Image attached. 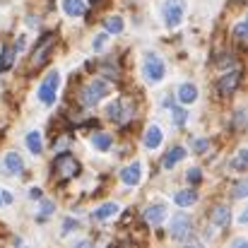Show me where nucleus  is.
Here are the masks:
<instances>
[{
  "mask_svg": "<svg viewBox=\"0 0 248 248\" xmlns=\"http://www.w3.org/2000/svg\"><path fill=\"white\" fill-rule=\"evenodd\" d=\"M53 171H56V178L61 183H65V181H70V178H75L80 173V162L70 152H61L53 159Z\"/></svg>",
  "mask_w": 248,
  "mask_h": 248,
  "instance_id": "f257e3e1",
  "label": "nucleus"
},
{
  "mask_svg": "<svg viewBox=\"0 0 248 248\" xmlns=\"http://www.w3.org/2000/svg\"><path fill=\"white\" fill-rule=\"evenodd\" d=\"M53 46H56V36H53V34H44V36L39 39V44H36L34 53H31L29 68H31V70H34V68H41V65L48 61V56H51Z\"/></svg>",
  "mask_w": 248,
  "mask_h": 248,
  "instance_id": "f03ea898",
  "label": "nucleus"
},
{
  "mask_svg": "<svg viewBox=\"0 0 248 248\" xmlns=\"http://www.w3.org/2000/svg\"><path fill=\"white\" fill-rule=\"evenodd\" d=\"M142 75L150 80L152 84L162 82L166 75V68H164V61L157 56V53H147L145 61H142Z\"/></svg>",
  "mask_w": 248,
  "mask_h": 248,
  "instance_id": "7ed1b4c3",
  "label": "nucleus"
},
{
  "mask_svg": "<svg viewBox=\"0 0 248 248\" xmlns=\"http://www.w3.org/2000/svg\"><path fill=\"white\" fill-rule=\"evenodd\" d=\"M58 87H61V75H58V70H51L46 78H44V82L39 84V101L41 104H46V106H51L53 101H56V92H58Z\"/></svg>",
  "mask_w": 248,
  "mask_h": 248,
  "instance_id": "20e7f679",
  "label": "nucleus"
},
{
  "mask_svg": "<svg viewBox=\"0 0 248 248\" xmlns=\"http://www.w3.org/2000/svg\"><path fill=\"white\" fill-rule=\"evenodd\" d=\"M162 17H164V24L169 29H176L186 17V2L183 0H166L164 7H162Z\"/></svg>",
  "mask_w": 248,
  "mask_h": 248,
  "instance_id": "39448f33",
  "label": "nucleus"
},
{
  "mask_svg": "<svg viewBox=\"0 0 248 248\" xmlns=\"http://www.w3.org/2000/svg\"><path fill=\"white\" fill-rule=\"evenodd\" d=\"M106 94H108V87L101 82V80H94V82H89L82 89L80 101H82L84 106H96V104H99V101H101Z\"/></svg>",
  "mask_w": 248,
  "mask_h": 248,
  "instance_id": "423d86ee",
  "label": "nucleus"
},
{
  "mask_svg": "<svg viewBox=\"0 0 248 248\" xmlns=\"http://www.w3.org/2000/svg\"><path fill=\"white\" fill-rule=\"evenodd\" d=\"M188 232H190V217H188V215H183V212L173 215V217H171V227H169L171 239L183 241V239L188 236Z\"/></svg>",
  "mask_w": 248,
  "mask_h": 248,
  "instance_id": "0eeeda50",
  "label": "nucleus"
},
{
  "mask_svg": "<svg viewBox=\"0 0 248 248\" xmlns=\"http://www.w3.org/2000/svg\"><path fill=\"white\" fill-rule=\"evenodd\" d=\"M140 178H142V166H140V162H133V164H128L121 171V181L125 186H138Z\"/></svg>",
  "mask_w": 248,
  "mask_h": 248,
  "instance_id": "6e6552de",
  "label": "nucleus"
},
{
  "mask_svg": "<svg viewBox=\"0 0 248 248\" xmlns=\"http://www.w3.org/2000/svg\"><path fill=\"white\" fill-rule=\"evenodd\" d=\"M239 82H241V73H239V70H232V73L222 75L217 89H219V94H232V92L239 87Z\"/></svg>",
  "mask_w": 248,
  "mask_h": 248,
  "instance_id": "1a4fd4ad",
  "label": "nucleus"
},
{
  "mask_svg": "<svg viewBox=\"0 0 248 248\" xmlns=\"http://www.w3.org/2000/svg\"><path fill=\"white\" fill-rule=\"evenodd\" d=\"M145 219H147V224L159 227L166 219V207L164 205H150V207L145 210Z\"/></svg>",
  "mask_w": 248,
  "mask_h": 248,
  "instance_id": "9d476101",
  "label": "nucleus"
},
{
  "mask_svg": "<svg viewBox=\"0 0 248 248\" xmlns=\"http://www.w3.org/2000/svg\"><path fill=\"white\" fill-rule=\"evenodd\" d=\"M210 222H212L215 227H227V224L232 222V210L224 207V205L215 207V210L210 212Z\"/></svg>",
  "mask_w": 248,
  "mask_h": 248,
  "instance_id": "9b49d317",
  "label": "nucleus"
},
{
  "mask_svg": "<svg viewBox=\"0 0 248 248\" xmlns=\"http://www.w3.org/2000/svg\"><path fill=\"white\" fill-rule=\"evenodd\" d=\"M162 145V128L159 125H150L145 130V147L147 150H157Z\"/></svg>",
  "mask_w": 248,
  "mask_h": 248,
  "instance_id": "f8f14e48",
  "label": "nucleus"
},
{
  "mask_svg": "<svg viewBox=\"0 0 248 248\" xmlns=\"http://www.w3.org/2000/svg\"><path fill=\"white\" fill-rule=\"evenodd\" d=\"M63 10L70 17H82L87 12V5H84V0H63Z\"/></svg>",
  "mask_w": 248,
  "mask_h": 248,
  "instance_id": "ddd939ff",
  "label": "nucleus"
},
{
  "mask_svg": "<svg viewBox=\"0 0 248 248\" xmlns=\"http://www.w3.org/2000/svg\"><path fill=\"white\" fill-rule=\"evenodd\" d=\"M183 157H186V150H183V147H173V150H169V152L164 155L162 166H164V169H173V166L183 159Z\"/></svg>",
  "mask_w": 248,
  "mask_h": 248,
  "instance_id": "4468645a",
  "label": "nucleus"
},
{
  "mask_svg": "<svg viewBox=\"0 0 248 248\" xmlns=\"http://www.w3.org/2000/svg\"><path fill=\"white\" fill-rule=\"evenodd\" d=\"M195 99H198V89H195V84L186 82V84L178 87V101H181V104H193Z\"/></svg>",
  "mask_w": 248,
  "mask_h": 248,
  "instance_id": "2eb2a0df",
  "label": "nucleus"
},
{
  "mask_svg": "<svg viewBox=\"0 0 248 248\" xmlns=\"http://www.w3.org/2000/svg\"><path fill=\"white\" fill-rule=\"evenodd\" d=\"M27 147H29L31 155H41L44 152V140H41V133L39 130L27 133Z\"/></svg>",
  "mask_w": 248,
  "mask_h": 248,
  "instance_id": "dca6fc26",
  "label": "nucleus"
},
{
  "mask_svg": "<svg viewBox=\"0 0 248 248\" xmlns=\"http://www.w3.org/2000/svg\"><path fill=\"white\" fill-rule=\"evenodd\" d=\"M118 210H121V207H118L116 202H106V205H101L99 210H94L92 217H94V219H111V217L118 215Z\"/></svg>",
  "mask_w": 248,
  "mask_h": 248,
  "instance_id": "f3484780",
  "label": "nucleus"
},
{
  "mask_svg": "<svg viewBox=\"0 0 248 248\" xmlns=\"http://www.w3.org/2000/svg\"><path fill=\"white\" fill-rule=\"evenodd\" d=\"M92 145H94L99 152H106V150L113 145V138H111V133H94V135H92Z\"/></svg>",
  "mask_w": 248,
  "mask_h": 248,
  "instance_id": "a211bd4d",
  "label": "nucleus"
},
{
  "mask_svg": "<svg viewBox=\"0 0 248 248\" xmlns=\"http://www.w3.org/2000/svg\"><path fill=\"white\" fill-rule=\"evenodd\" d=\"M195 200H198L195 190H178V193L173 195V202H176L178 207H190Z\"/></svg>",
  "mask_w": 248,
  "mask_h": 248,
  "instance_id": "6ab92c4d",
  "label": "nucleus"
},
{
  "mask_svg": "<svg viewBox=\"0 0 248 248\" xmlns=\"http://www.w3.org/2000/svg\"><path fill=\"white\" fill-rule=\"evenodd\" d=\"M5 166H7V171H10V173H22L24 162H22V157H19L17 152H7V157H5Z\"/></svg>",
  "mask_w": 248,
  "mask_h": 248,
  "instance_id": "aec40b11",
  "label": "nucleus"
},
{
  "mask_svg": "<svg viewBox=\"0 0 248 248\" xmlns=\"http://www.w3.org/2000/svg\"><path fill=\"white\" fill-rule=\"evenodd\" d=\"M104 27H106L108 34H121V31H123V19H121L118 15L106 17V19H104Z\"/></svg>",
  "mask_w": 248,
  "mask_h": 248,
  "instance_id": "412c9836",
  "label": "nucleus"
},
{
  "mask_svg": "<svg viewBox=\"0 0 248 248\" xmlns=\"http://www.w3.org/2000/svg\"><path fill=\"white\" fill-rule=\"evenodd\" d=\"M12 61H15V48H10V46H2V53H0V73L10 70Z\"/></svg>",
  "mask_w": 248,
  "mask_h": 248,
  "instance_id": "4be33fe9",
  "label": "nucleus"
},
{
  "mask_svg": "<svg viewBox=\"0 0 248 248\" xmlns=\"http://www.w3.org/2000/svg\"><path fill=\"white\" fill-rule=\"evenodd\" d=\"M246 31H248L246 22L236 24V29H234V39H236V44H239V46H244V44H246Z\"/></svg>",
  "mask_w": 248,
  "mask_h": 248,
  "instance_id": "5701e85b",
  "label": "nucleus"
},
{
  "mask_svg": "<svg viewBox=\"0 0 248 248\" xmlns=\"http://www.w3.org/2000/svg\"><path fill=\"white\" fill-rule=\"evenodd\" d=\"M106 116H108L111 121H118V118H121V101L108 104V106H106Z\"/></svg>",
  "mask_w": 248,
  "mask_h": 248,
  "instance_id": "b1692460",
  "label": "nucleus"
},
{
  "mask_svg": "<svg viewBox=\"0 0 248 248\" xmlns=\"http://www.w3.org/2000/svg\"><path fill=\"white\" fill-rule=\"evenodd\" d=\"M106 41H108V31H104V34H99L96 39H94V44H92V48L99 53V51H104V46H106Z\"/></svg>",
  "mask_w": 248,
  "mask_h": 248,
  "instance_id": "393cba45",
  "label": "nucleus"
},
{
  "mask_svg": "<svg viewBox=\"0 0 248 248\" xmlns=\"http://www.w3.org/2000/svg\"><path fill=\"white\" fill-rule=\"evenodd\" d=\"M171 113H173V123H176V125H183V123H186V118H188V113H186L183 108H173Z\"/></svg>",
  "mask_w": 248,
  "mask_h": 248,
  "instance_id": "a878e982",
  "label": "nucleus"
},
{
  "mask_svg": "<svg viewBox=\"0 0 248 248\" xmlns=\"http://www.w3.org/2000/svg\"><path fill=\"white\" fill-rule=\"evenodd\" d=\"M246 193H248V181H239L234 186V198H244Z\"/></svg>",
  "mask_w": 248,
  "mask_h": 248,
  "instance_id": "bb28decb",
  "label": "nucleus"
},
{
  "mask_svg": "<svg viewBox=\"0 0 248 248\" xmlns=\"http://www.w3.org/2000/svg\"><path fill=\"white\" fill-rule=\"evenodd\" d=\"M10 202H12V193L5 190V188H0V207H5V205H10Z\"/></svg>",
  "mask_w": 248,
  "mask_h": 248,
  "instance_id": "cd10ccee",
  "label": "nucleus"
},
{
  "mask_svg": "<svg viewBox=\"0 0 248 248\" xmlns=\"http://www.w3.org/2000/svg\"><path fill=\"white\" fill-rule=\"evenodd\" d=\"M246 159H248V152L246 150H239V159L234 162V166L236 169H246Z\"/></svg>",
  "mask_w": 248,
  "mask_h": 248,
  "instance_id": "c85d7f7f",
  "label": "nucleus"
},
{
  "mask_svg": "<svg viewBox=\"0 0 248 248\" xmlns=\"http://www.w3.org/2000/svg\"><path fill=\"white\" fill-rule=\"evenodd\" d=\"M207 147H210V142H207V140H195V142H193V150H195V152H200V155H202V152H207Z\"/></svg>",
  "mask_w": 248,
  "mask_h": 248,
  "instance_id": "c756f323",
  "label": "nucleus"
},
{
  "mask_svg": "<svg viewBox=\"0 0 248 248\" xmlns=\"http://www.w3.org/2000/svg\"><path fill=\"white\" fill-rule=\"evenodd\" d=\"M186 178H188V183H200V169H190L186 173Z\"/></svg>",
  "mask_w": 248,
  "mask_h": 248,
  "instance_id": "7c9ffc66",
  "label": "nucleus"
},
{
  "mask_svg": "<svg viewBox=\"0 0 248 248\" xmlns=\"http://www.w3.org/2000/svg\"><path fill=\"white\" fill-rule=\"evenodd\" d=\"M73 229H78V222H75V219H65V222H63V229H61V232H63V234H70Z\"/></svg>",
  "mask_w": 248,
  "mask_h": 248,
  "instance_id": "2f4dec72",
  "label": "nucleus"
},
{
  "mask_svg": "<svg viewBox=\"0 0 248 248\" xmlns=\"http://www.w3.org/2000/svg\"><path fill=\"white\" fill-rule=\"evenodd\" d=\"M53 212V202L51 200H46L44 205H41V215H51Z\"/></svg>",
  "mask_w": 248,
  "mask_h": 248,
  "instance_id": "473e14b6",
  "label": "nucleus"
},
{
  "mask_svg": "<svg viewBox=\"0 0 248 248\" xmlns=\"http://www.w3.org/2000/svg\"><path fill=\"white\" fill-rule=\"evenodd\" d=\"M236 125H239V128H244V111H239V113H236Z\"/></svg>",
  "mask_w": 248,
  "mask_h": 248,
  "instance_id": "72a5a7b5",
  "label": "nucleus"
},
{
  "mask_svg": "<svg viewBox=\"0 0 248 248\" xmlns=\"http://www.w3.org/2000/svg\"><path fill=\"white\" fill-rule=\"evenodd\" d=\"M29 198H36V200H39V198H41V190H39V188H31V190H29Z\"/></svg>",
  "mask_w": 248,
  "mask_h": 248,
  "instance_id": "f704fd0d",
  "label": "nucleus"
}]
</instances>
